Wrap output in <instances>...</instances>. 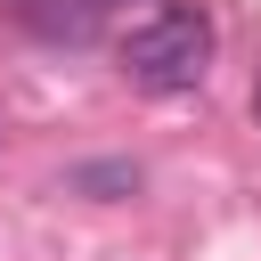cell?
Segmentation results:
<instances>
[{
  "mask_svg": "<svg viewBox=\"0 0 261 261\" xmlns=\"http://www.w3.org/2000/svg\"><path fill=\"white\" fill-rule=\"evenodd\" d=\"M204 65H212V24H204L196 8H163V16H147V24L122 41V73H130V90H147V98L196 90Z\"/></svg>",
  "mask_w": 261,
  "mask_h": 261,
  "instance_id": "obj_1",
  "label": "cell"
},
{
  "mask_svg": "<svg viewBox=\"0 0 261 261\" xmlns=\"http://www.w3.org/2000/svg\"><path fill=\"white\" fill-rule=\"evenodd\" d=\"M253 106H261V90H253Z\"/></svg>",
  "mask_w": 261,
  "mask_h": 261,
  "instance_id": "obj_2",
  "label": "cell"
}]
</instances>
